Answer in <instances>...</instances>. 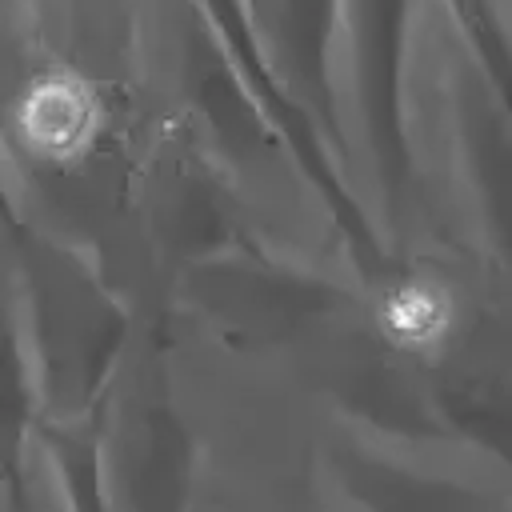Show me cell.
<instances>
[{
  "mask_svg": "<svg viewBox=\"0 0 512 512\" xmlns=\"http://www.w3.org/2000/svg\"><path fill=\"white\" fill-rule=\"evenodd\" d=\"M376 320H380V332L388 336V344H396L404 352H432L448 340V332L456 324V296L440 280L412 276L384 292Z\"/></svg>",
  "mask_w": 512,
  "mask_h": 512,
  "instance_id": "2",
  "label": "cell"
},
{
  "mask_svg": "<svg viewBox=\"0 0 512 512\" xmlns=\"http://www.w3.org/2000/svg\"><path fill=\"white\" fill-rule=\"evenodd\" d=\"M104 108L96 88L76 72H40L12 108V132L20 148L52 168L76 164L96 144Z\"/></svg>",
  "mask_w": 512,
  "mask_h": 512,
  "instance_id": "1",
  "label": "cell"
}]
</instances>
